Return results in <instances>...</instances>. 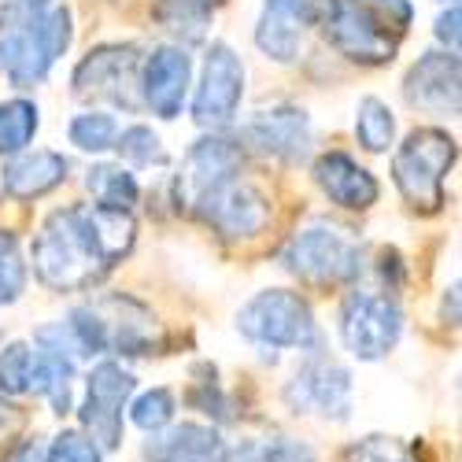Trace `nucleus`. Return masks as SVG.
<instances>
[{
  "instance_id": "2f4dec72",
  "label": "nucleus",
  "mask_w": 462,
  "mask_h": 462,
  "mask_svg": "<svg viewBox=\"0 0 462 462\" xmlns=\"http://www.w3.org/2000/svg\"><path fill=\"white\" fill-rule=\"evenodd\" d=\"M344 462H414L407 444L396 437H363L344 448Z\"/></svg>"
},
{
  "instance_id": "ddd939ff",
  "label": "nucleus",
  "mask_w": 462,
  "mask_h": 462,
  "mask_svg": "<svg viewBox=\"0 0 462 462\" xmlns=\"http://www.w3.org/2000/svg\"><path fill=\"white\" fill-rule=\"evenodd\" d=\"M245 141L255 152H263V156L296 167L311 156V141H315L311 137V115L296 104L263 107L245 123Z\"/></svg>"
},
{
  "instance_id": "412c9836",
  "label": "nucleus",
  "mask_w": 462,
  "mask_h": 462,
  "mask_svg": "<svg viewBox=\"0 0 462 462\" xmlns=\"http://www.w3.org/2000/svg\"><path fill=\"white\" fill-rule=\"evenodd\" d=\"M63 181H67V160L49 148L19 152V156H12L5 163V171H0V189H5L12 200L45 197V192H52Z\"/></svg>"
},
{
  "instance_id": "b1692460",
  "label": "nucleus",
  "mask_w": 462,
  "mask_h": 462,
  "mask_svg": "<svg viewBox=\"0 0 462 462\" xmlns=\"http://www.w3.org/2000/svg\"><path fill=\"white\" fill-rule=\"evenodd\" d=\"M218 0H160L156 19L163 30L178 33L181 42H204V33L215 19Z\"/></svg>"
},
{
  "instance_id": "6ab92c4d",
  "label": "nucleus",
  "mask_w": 462,
  "mask_h": 462,
  "mask_svg": "<svg viewBox=\"0 0 462 462\" xmlns=\"http://www.w3.org/2000/svg\"><path fill=\"white\" fill-rule=\"evenodd\" d=\"M315 181L337 208H348V211H366L381 197L377 178L366 167H359L348 152H326V156H319Z\"/></svg>"
},
{
  "instance_id": "1a4fd4ad",
  "label": "nucleus",
  "mask_w": 462,
  "mask_h": 462,
  "mask_svg": "<svg viewBox=\"0 0 462 462\" xmlns=\"http://www.w3.org/2000/svg\"><path fill=\"white\" fill-rule=\"evenodd\" d=\"M245 100V63L226 42H215L204 56V70L192 93V119L204 130H226Z\"/></svg>"
},
{
  "instance_id": "c85d7f7f",
  "label": "nucleus",
  "mask_w": 462,
  "mask_h": 462,
  "mask_svg": "<svg viewBox=\"0 0 462 462\" xmlns=\"http://www.w3.org/2000/svg\"><path fill=\"white\" fill-rule=\"evenodd\" d=\"M26 292V259L15 234L0 229V307L15 303Z\"/></svg>"
},
{
  "instance_id": "f257e3e1",
  "label": "nucleus",
  "mask_w": 462,
  "mask_h": 462,
  "mask_svg": "<svg viewBox=\"0 0 462 462\" xmlns=\"http://www.w3.org/2000/svg\"><path fill=\"white\" fill-rule=\"evenodd\" d=\"M134 241L137 222L130 211L97 204L60 208L33 237V274L52 292H82L123 263Z\"/></svg>"
},
{
  "instance_id": "6e6552de",
  "label": "nucleus",
  "mask_w": 462,
  "mask_h": 462,
  "mask_svg": "<svg viewBox=\"0 0 462 462\" xmlns=\"http://www.w3.org/2000/svg\"><path fill=\"white\" fill-rule=\"evenodd\" d=\"M319 19L326 42L352 63L377 67L396 56V37L384 30L363 0H319Z\"/></svg>"
},
{
  "instance_id": "0eeeda50",
  "label": "nucleus",
  "mask_w": 462,
  "mask_h": 462,
  "mask_svg": "<svg viewBox=\"0 0 462 462\" xmlns=\"http://www.w3.org/2000/svg\"><path fill=\"white\" fill-rule=\"evenodd\" d=\"M74 97L86 104L141 107V56L134 45H100L74 67Z\"/></svg>"
},
{
  "instance_id": "4be33fe9",
  "label": "nucleus",
  "mask_w": 462,
  "mask_h": 462,
  "mask_svg": "<svg viewBox=\"0 0 462 462\" xmlns=\"http://www.w3.org/2000/svg\"><path fill=\"white\" fill-rule=\"evenodd\" d=\"M70 389H74V363L56 352H33V374H30V393L45 396L56 414L70 411Z\"/></svg>"
},
{
  "instance_id": "5701e85b",
  "label": "nucleus",
  "mask_w": 462,
  "mask_h": 462,
  "mask_svg": "<svg viewBox=\"0 0 462 462\" xmlns=\"http://www.w3.org/2000/svg\"><path fill=\"white\" fill-rule=\"evenodd\" d=\"M86 189L93 192L97 208H111V211H130L141 197V185L137 178L123 167V163H100L89 171Z\"/></svg>"
},
{
  "instance_id": "f8f14e48",
  "label": "nucleus",
  "mask_w": 462,
  "mask_h": 462,
  "mask_svg": "<svg viewBox=\"0 0 462 462\" xmlns=\"http://www.w3.org/2000/svg\"><path fill=\"white\" fill-rule=\"evenodd\" d=\"M285 403L296 414H322V418H348L352 411V374L333 359H307L292 381L285 384Z\"/></svg>"
},
{
  "instance_id": "9b49d317",
  "label": "nucleus",
  "mask_w": 462,
  "mask_h": 462,
  "mask_svg": "<svg viewBox=\"0 0 462 462\" xmlns=\"http://www.w3.org/2000/svg\"><path fill=\"white\" fill-rule=\"evenodd\" d=\"M192 211L226 241H252L271 226V200L241 178L204 192V197L192 204Z\"/></svg>"
},
{
  "instance_id": "aec40b11",
  "label": "nucleus",
  "mask_w": 462,
  "mask_h": 462,
  "mask_svg": "<svg viewBox=\"0 0 462 462\" xmlns=\"http://www.w3.org/2000/svg\"><path fill=\"white\" fill-rule=\"evenodd\" d=\"M148 462H229V444L218 430L200 426V421H181L152 433L144 444Z\"/></svg>"
},
{
  "instance_id": "a211bd4d",
  "label": "nucleus",
  "mask_w": 462,
  "mask_h": 462,
  "mask_svg": "<svg viewBox=\"0 0 462 462\" xmlns=\"http://www.w3.org/2000/svg\"><path fill=\"white\" fill-rule=\"evenodd\" d=\"M104 337H107V352H119V356H148L156 348V322L144 307L130 296H104L97 303H89Z\"/></svg>"
},
{
  "instance_id": "2eb2a0df",
  "label": "nucleus",
  "mask_w": 462,
  "mask_h": 462,
  "mask_svg": "<svg viewBox=\"0 0 462 462\" xmlns=\"http://www.w3.org/2000/svg\"><path fill=\"white\" fill-rule=\"evenodd\" d=\"M315 19L319 0H263V15L255 23V49L274 63H292L300 56L307 26Z\"/></svg>"
},
{
  "instance_id": "dca6fc26",
  "label": "nucleus",
  "mask_w": 462,
  "mask_h": 462,
  "mask_svg": "<svg viewBox=\"0 0 462 462\" xmlns=\"http://www.w3.org/2000/svg\"><path fill=\"white\" fill-rule=\"evenodd\" d=\"M462 70L458 52H426L403 79V97L418 111L433 115H458V89Z\"/></svg>"
},
{
  "instance_id": "f03ea898",
  "label": "nucleus",
  "mask_w": 462,
  "mask_h": 462,
  "mask_svg": "<svg viewBox=\"0 0 462 462\" xmlns=\"http://www.w3.org/2000/svg\"><path fill=\"white\" fill-rule=\"evenodd\" d=\"M70 12L63 5H49L45 12L8 19L0 26V70L15 89H33L49 79L52 63L70 49Z\"/></svg>"
},
{
  "instance_id": "cd10ccee",
  "label": "nucleus",
  "mask_w": 462,
  "mask_h": 462,
  "mask_svg": "<svg viewBox=\"0 0 462 462\" xmlns=\"http://www.w3.org/2000/svg\"><path fill=\"white\" fill-rule=\"evenodd\" d=\"M115 148H119V156L130 163V167H167L171 156H167V148L160 141V134H152L148 126H126L119 130V137H115Z\"/></svg>"
},
{
  "instance_id": "473e14b6",
  "label": "nucleus",
  "mask_w": 462,
  "mask_h": 462,
  "mask_svg": "<svg viewBox=\"0 0 462 462\" xmlns=\"http://www.w3.org/2000/svg\"><path fill=\"white\" fill-rule=\"evenodd\" d=\"M45 462H100V448L86 433H79V430H63L49 444Z\"/></svg>"
},
{
  "instance_id": "4468645a",
  "label": "nucleus",
  "mask_w": 462,
  "mask_h": 462,
  "mask_svg": "<svg viewBox=\"0 0 462 462\" xmlns=\"http://www.w3.org/2000/svg\"><path fill=\"white\" fill-rule=\"evenodd\" d=\"M241 163H245V156H241V148L234 141H226L218 134L200 137L197 144L189 148V156L181 163V174L174 181V204L178 208L181 204L192 208L204 197V192L241 178Z\"/></svg>"
},
{
  "instance_id": "a878e982",
  "label": "nucleus",
  "mask_w": 462,
  "mask_h": 462,
  "mask_svg": "<svg viewBox=\"0 0 462 462\" xmlns=\"http://www.w3.org/2000/svg\"><path fill=\"white\" fill-rule=\"evenodd\" d=\"M37 134V104L5 100L0 104V156H19Z\"/></svg>"
},
{
  "instance_id": "72a5a7b5",
  "label": "nucleus",
  "mask_w": 462,
  "mask_h": 462,
  "mask_svg": "<svg viewBox=\"0 0 462 462\" xmlns=\"http://www.w3.org/2000/svg\"><path fill=\"white\" fill-rule=\"evenodd\" d=\"M366 5V12L384 26V30H396V33H403L407 26H411V19H414V8H411V0H363Z\"/></svg>"
},
{
  "instance_id": "39448f33",
  "label": "nucleus",
  "mask_w": 462,
  "mask_h": 462,
  "mask_svg": "<svg viewBox=\"0 0 462 462\" xmlns=\"http://www.w3.org/2000/svg\"><path fill=\"white\" fill-rule=\"evenodd\" d=\"M237 329L263 352H311L319 348V326L307 300L289 289L255 292L237 315Z\"/></svg>"
},
{
  "instance_id": "c756f323",
  "label": "nucleus",
  "mask_w": 462,
  "mask_h": 462,
  "mask_svg": "<svg viewBox=\"0 0 462 462\" xmlns=\"http://www.w3.org/2000/svg\"><path fill=\"white\" fill-rule=\"evenodd\" d=\"M30 374H33V348L23 340L8 344V348L0 352V393L26 396L30 393Z\"/></svg>"
},
{
  "instance_id": "423d86ee",
  "label": "nucleus",
  "mask_w": 462,
  "mask_h": 462,
  "mask_svg": "<svg viewBox=\"0 0 462 462\" xmlns=\"http://www.w3.org/2000/svg\"><path fill=\"white\" fill-rule=\"evenodd\" d=\"M403 333V311L393 296L356 289L340 303V340L356 359H384Z\"/></svg>"
},
{
  "instance_id": "20e7f679",
  "label": "nucleus",
  "mask_w": 462,
  "mask_h": 462,
  "mask_svg": "<svg viewBox=\"0 0 462 462\" xmlns=\"http://www.w3.org/2000/svg\"><path fill=\"white\" fill-rule=\"evenodd\" d=\"M455 156H458L455 137L437 126H418L396 148L393 178H396V189L403 192V200L414 211L433 215L444 208V178L451 174Z\"/></svg>"
},
{
  "instance_id": "f3484780",
  "label": "nucleus",
  "mask_w": 462,
  "mask_h": 462,
  "mask_svg": "<svg viewBox=\"0 0 462 462\" xmlns=\"http://www.w3.org/2000/svg\"><path fill=\"white\" fill-rule=\"evenodd\" d=\"M189 86H192V60L178 45L156 49L141 67V104H148L160 119L181 115Z\"/></svg>"
},
{
  "instance_id": "9d476101",
  "label": "nucleus",
  "mask_w": 462,
  "mask_h": 462,
  "mask_svg": "<svg viewBox=\"0 0 462 462\" xmlns=\"http://www.w3.org/2000/svg\"><path fill=\"white\" fill-rule=\"evenodd\" d=\"M137 377L123 363H97L86 377V400H82V426L86 437L100 448L111 451L123 444V407L134 396Z\"/></svg>"
},
{
  "instance_id": "bb28decb",
  "label": "nucleus",
  "mask_w": 462,
  "mask_h": 462,
  "mask_svg": "<svg viewBox=\"0 0 462 462\" xmlns=\"http://www.w3.org/2000/svg\"><path fill=\"white\" fill-rule=\"evenodd\" d=\"M67 137H70L74 148L100 156V152L115 148V137H119V123H115L107 111H82V115H74V119H70Z\"/></svg>"
},
{
  "instance_id": "7c9ffc66",
  "label": "nucleus",
  "mask_w": 462,
  "mask_h": 462,
  "mask_svg": "<svg viewBox=\"0 0 462 462\" xmlns=\"http://www.w3.org/2000/svg\"><path fill=\"white\" fill-rule=\"evenodd\" d=\"M130 418H134V426L144 430V433L167 430L171 418H174V396H171V389H152V393L137 396L134 407H130Z\"/></svg>"
},
{
  "instance_id": "c9c22d12",
  "label": "nucleus",
  "mask_w": 462,
  "mask_h": 462,
  "mask_svg": "<svg viewBox=\"0 0 462 462\" xmlns=\"http://www.w3.org/2000/svg\"><path fill=\"white\" fill-rule=\"evenodd\" d=\"M52 5V0H5V23L8 19H26V15H37V12H45Z\"/></svg>"
},
{
  "instance_id": "e433bc0d",
  "label": "nucleus",
  "mask_w": 462,
  "mask_h": 462,
  "mask_svg": "<svg viewBox=\"0 0 462 462\" xmlns=\"http://www.w3.org/2000/svg\"><path fill=\"white\" fill-rule=\"evenodd\" d=\"M451 5H455V0H451Z\"/></svg>"
},
{
  "instance_id": "f704fd0d",
  "label": "nucleus",
  "mask_w": 462,
  "mask_h": 462,
  "mask_svg": "<svg viewBox=\"0 0 462 462\" xmlns=\"http://www.w3.org/2000/svg\"><path fill=\"white\" fill-rule=\"evenodd\" d=\"M437 42L444 45V52H458V5H451L437 19Z\"/></svg>"
},
{
  "instance_id": "7ed1b4c3",
  "label": "nucleus",
  "mask_w": 462,
  "mask_h": 462,
  "mask_svg": "<svg viewBox=\"0 0 462 462\" xmlns=\"http://www.w3.org/2000/svg\"><path fill=\"white\" fill-rule=\"evenodd\" d=\"M282 263L307 285H344L363 274V245L352 237V229L315 218L292 234Z\"/></svg>"
},
{
  "instance_id": "393cba45",
  "label": "nucleus",
  "mask_w": 462,
  "mask_h": 462,
  "mask_svg": "<svg viewBox=\"0 0 462 462\" xmlns=\"http://www.w3.org/2000/svg\"><path fill=\"white\" fill-rule=\"evenodd\" d=\"M356 137L366 152H389L396 141V115L393 107L377 100V97H363L359 111H356Z\"/></svg>"
}]
</instances>
